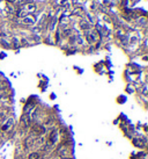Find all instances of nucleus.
<instances>
[{"label":"nucleus","instance_id":"nucleus-1","mask_svg":"<svg viewBox=\"0 0 148 159\" xmlns=\"http://www.w3.org/2000/svg\"><path fill=\"white\" fill-rule=\"evenodd\" d=\"M31 132H34L35 135H43L45 132V128L41 124H35L31 129Z\"/></svg>","mask_w":148,"mask_h":159},{"label":"nucleus","instance_id":"nucleus-2","mask_svg":"<svg viewBox=\"0 0 148 159\" xmlns=\"http://www.w3.org/2000/svg\"><path fill=\"white\" fill-rule=\"evenodd\" d=\"M57 139H58V131L55 130H52L51 131V133H50V144H54L55 142H57Z\"/></svg>","mask_w":148,"mask_h":159},{"label":"nucleus","instance_id":"nucleus-3","mask_svg":"<svg viewBox=\"0 0 148 159\" xmlns=\"http://www.w3.org/2000/svg\"><path fill=\"white\" fill-rule=\"evenodd\" d=\"M59 154H60L61 158H69V157H71V154H69V152H68V150L67 149H60L59 150Z\"/></svg>","mask_w":148,"mask_h":159},{"label":"nucleus","instance_id":"nucleus-4","mask_svg":"<svg viewBox=\"0 0 148 159\" xmlns=\"http://www.w3.org/2000/svg\"><path fill=\"white\" fill-rule=\"evenodd\" d=\"M13 119H9V120H7V122H6V124L5 125H2V130L4 131H6V130H8L9 128H11L12 125H13Z\"/></svg>","mask_w":148,"mask_h":159},{"label":"nucleus","instance_id":"nucleus-5","mask_svg":"<svg viewBox=\"0 0 148 159\" xmlns=\"http://www.w3.org/2000/svg\"><path fill=\"white\" fill-rule=\"evenodd\" d=\"M86 37H87V40H88V42L89 43H94L95 41H96V35L95 34H86Z\"/></svg>","mask_w":148,"mask_h":159},{"label":"nucleus","instance_id":"nucleus-6","mask_svg":"<svg viewBox=\"0 0 148 159\" xmlns=\"http://www.w3.org/2000/svg\"><path fill=\"white\" fill-rule=\"evenodd\" d=\"M23 22H24V23H27V24H34L35 23V19H34V18H30L29 15H28V16L23 18Z\"/></svg>","mask_w":148,"mask_h":159},{"label":"nucleus","instance_id":"nucleus-7","mask_svg":"<svg viewBox=\"0 0 148 159\" xmlns=\"http://www.w3.org/2000/svg\"><path fill=\"white\" fill-rule=\"evenodd\" d=\"M80 26H81V28H82V29H85V30H88V29L90 28V24L88 23L87 21H81Z\"/></svg>","mask_w":148,"mask_h":159},{"label":"nucleus","instance_id":"nucleus-8","mask_svg":"<svg viewBox=\"0 0 148 159\" xmlns=\"http://www.w3.org/2000/svg\"><path fill=\"white\" fill-rule=\"evenodd\" d=\"M39 158V154L37 153V152H32V153L29 154V157H28V159H38Z\"/></svg>","mask_w":148,"mask_h":159}]
</instances>
